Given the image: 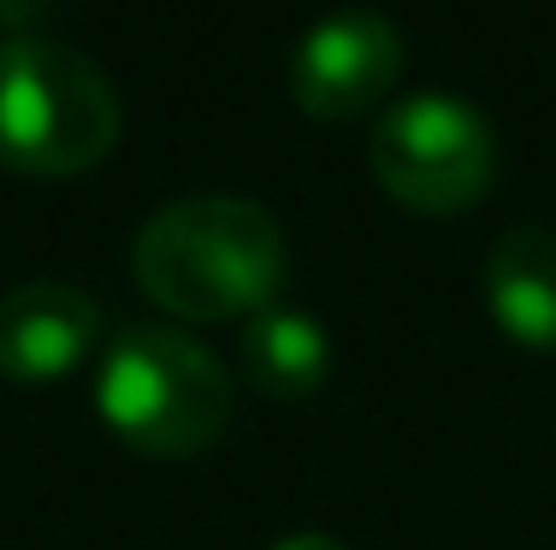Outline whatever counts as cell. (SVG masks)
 Masks as SVG:
<instances>
[{"label": "cell", "mask_w": 556, "mask_h": 550, "mask_svg": "<svg viewBox=\"0 0 556 550\" xmlns=\"http://www.w3.org/2000/svg\"><path fill=\"white\" fill-rule=\"evenodd\" d=\"M130 272L178 320H255L285 291V231L249 195H178L130 238Z\"/></svg>", "instance_id": "obj_1"}, {"label": "cell", "mask_w": 556, "mask_h": 550, "mask_svg": "<svg viewBox=\"0 0 556 550\" xmlns=\"http://www.w3.org/2000/svg\"><path fill=\"white\" fill-rule=\"evenodd\" d=\"M118 142V95L89 54L54 36L0 42V166L24 178H77Z\"/></svg>", "instance_id": "obj_2"}, {"label": "cell", "mask_w": 556, "mask_h": 550, "mask_svg": "<svg viewBox=\"0 0 556 550\" xmlns=\"http://www.w3.org/2000/svg\"><path fill=\"white\" fill-rule=\"evenodd\" d=\"M96 409L130 450L195 456L231 426V373L202 337L130 325L96 367Z\"/></svg>", "instance_id": "obj_3"}, {"label": "cell", "mask_w": 556, "mask_h": 550, "mask_svg": "<svg viewBox=\"0 0 556 550\" xmlns=\"http://www.w3.org/2000/svg\"><path fill=\"white\" fill-rule=\"evenodd\" d=\"M367 166L391 202L415 214H462L492 190L497 137L473 101L427 89V95L391 101L374 119Z\"/></svg>", "instance_id": "obj_4"}, {"label": "cell", "mask_w": 556, "mask_h": 550, "mask_svg": "<svg viewBox=\"0 0 556 550\" xmlns=\"http://www.w3.org/2000/svg\"><path fill=\"white\" fill-rule=\"evenodd\" d=\"M396 77H403V36L374 7L326 12L290 54V95L308 119H362L386 107Z\"/></svg>", "instance_id": "obj_5"}, {"label": "cell", "mask_w": 556, "mask_h": 550, "mask_svg": "<svg viewBox=\"0 0 556 550\" xmlns=\"http://www.w3.org/2000/svg\"><path fill=\"white\" fill-rule=\"evenodd\" d=\"M101 337V308L89 291L60 279H30L0 296V373L18 385H48L89 361Z\"/></svg>", "instance_id": "obj_6"}, {"label": "cell", "mask_w": 556, "mask_h": 550, "mask_svg": "<svg viewBox=\"0 0 556 550\" xmlns=\"http://www.w3.org/2000/svg\"><path fill=\"white\" fill-rule=\"evenodd\" d=\"M485 303L509 344L556 356V231L509 226L485 255Z\"/></svg>", "instance_id": "obj_7"}, {"label": "cell", "mask_w": 556, "mask_h": 550, "mask_svg": "<svg viewBox=\"0 0 556 550\" xmlns=\"http://www.w3.org/2000/svg\"><path fill=\"white\" fill-rule=\"evenodd\" d=\"M243 373L278 402H302L332 373V332L302 308H261L243 325Z\"/></svg>", "instance_id": "obj_8"}, {"label": "cell", "mask_w": 556, "mask_h": 550, "mask_svg": "<svg viewBox=\"0 0 556 550\" xmlns=\"http://www.w3.org/2000/svg\"><path fill=\"white\" fill-rule=\"evenodd\" d=\"M273 550H343L332 533H290V539H278Z\"/></svg>", "instance_id": "obj_9"}]
</instances>
